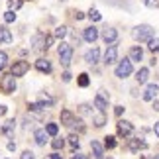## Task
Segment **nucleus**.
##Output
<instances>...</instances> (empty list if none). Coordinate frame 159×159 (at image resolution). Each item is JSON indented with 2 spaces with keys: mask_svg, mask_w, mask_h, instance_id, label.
I'll return each mask as SVG.
<instances>
[{
  "mask_svg": "<svg viewBox=\"0 0 159 159\" xmlns=\"http://www.w3.org/2000/svg\"><path fill=\"white\" fill-rule=\"evenodd\" d=\"M47 138H49V134H47L43 128H41V130H35V134H34V139H35V143H38V145H45L47 143Z\"/></svg>",
  "mask_w": 159,
  "mask_h": 159,
  "instance_id": "nucleus-14",
  "label": "nucleus"
},
{
  "mask_svg": "<svg viewBox=\"0 0 159 159\" xmlns=\"http://www.w3.org/2000/svg\"><path fill=\"white\" fill-rule=\"evenodd\" d=\"M47 159H61V155H57V153H51V155H47Z\"/></svg>",
  "mask_w": 159,
  "mask_h": 159,
  "instance_id": "nucleus-46",
  "label": "nucleus"
},
{
  "mask_svg": "<svg viewBox=\"0 0 159 159\" xmlns=\"http://www.w3.org/2000/svg\"><path fill=\"white\" fill-rule=\"evenodd\" d=\"M75 18H77V20H83L84 14H83V12H75Z\"/></svg>",
  "mask_w": 159,
  "mask_h": 159,
  "instance_id": "nucleus-42",
  "label": "nucleus"
},
{
  "mask_svg": "<svg viewBox=\"0 0 159 159\" xmlns=\"http://www.w3.org/2000/svg\"><path fill=\"white\" fill-rule=\"evenodd\" d=\"M102 39H104L108 45H112V43H116V41H118V32H116V30H112V28H106L104 32H102Z\"/></svg>",
  "mask_w": 159,
  "mask_h": 159,
  "instance_id": "nucleus-11",
  "label": "nucleus"
},
{
  "mask_svg": "<svg viewBox=\"0 0 159 159\" xmlns=\"http://www.w3.org/2000/svg\"><path fill=\"white\" fill-rule=\"evenodd\" d=\"M51 145H53V149H61V148H63V145H65V139L63 138H57V139H53V142H51Z\"/></svg>",
  "mask_w": 159,
  "mask_h": 159,
  "instance_id": "nucleus-32",
  "label": "nucleus"
},
{
  "mask_svg": "<svg viewBox=\"0 0 159 159\" xmlns=\"http://www.w3.org/2000/svg\"><path fill=\"white\" fill-rule=\"evenodd\" d=\"M143 59V51H142V47H132L130 49V61L134 63V61H142Z\"/></svg>",
  "mask_w": 159,
  "mask_h": 159,
  "instance_id": "nucleus-18",
  "label": "nucleus"
},
{
  "mask_svg": "<svg viewBox=\"0 0 159 159\" xmlns=\"http://www.w3.org/2000/svg\"><path fill=\"white\" fill-rule=\"evenodd\" d=\"M159 93V87L157 84H148V89L143 90V100H153Z\"/></svg>",
  "mask_w": 159,
  "mask_h": 159,
  "instance_id": "nucleus-15",
  "label": "nucleus"
},
{
  "mask_svg": "<svg viewBox=\"0 0 159 159\" xmlns=\"http://www.w3.org/2000/svg\"><path fill=\"white\" fill-rule=\"evenodd\" d=\"M153 132H155V136L159 138V122H155V126H153Z\"/></svg>",
  "mask_w": 159,
  "mask_h": 159,
  "instance_id": "nucleus-41",
  "label": "nucleus"
},
{
  "mask_svg": "<svg viewBox=\"0 0 159 159\" xmlns=\"http://www.w3.org/2000/svg\"><path fill=\"white\" fill-rule=\"evenodd\" d=\"M71 79H73V75H71L69 71H67V73H63V81H65V83H69Z\"/></svg>",
  "mask_w": 159,
  "mask_h": 159,
  "instance_id": "nucleus-38",
  "label": "nucleus"
},
{
  "mask_svg": "<svg viewBox=\"0 0 159 159\" xmlns=\"http://www.w3.org/2000/svg\"><path fill=\"white\" fill-rule=\"evenodd\" d=\"M0 43H12V34L4 26H0Z\"/></svg>",
  "mask_w": 159,
  "mask_h": 159,
  "instance_id": "nucleus-20",
  "label": "nucleus"
},
{
  "mask_svg": "<svg viewBox=\"0 0 159 159\" xmlns=\"http://www.w3.org/2000/svg\"><path fill=\"white\" fill-rule=\"evenodd\" d=\"M6 110H8V108H6L4 104H0V116H4V114H6Z\"/></svg>",
  "mask_w": 159,
  "mask_h": 159,
  "instance_id": "nucleus-44",
  "label": "nucleus"
},
{
  "mask_svg": "<svg viewBox=\"0 0 159 159\" xmlns=\"http://www.w3.org/2000/svg\"><path fill=\"white\" fill-rule=\"evenodd\" d=\"M75 116H73V112L71 110H61V124L63 126H67V128H71L73 124H75Z\"/></svg>",
  "mask_w": 159,
  "mask_h": 159,
  "instance_id": "nucleus-12",
  "label": "nucleus"
},
{
  "mask_svg": "<svg viewBox=\"0 0 159 159\" xmlns=\"http://www.w3.org/2000/svg\"><path fill=\"white\" fill-rule=\"evenodd\" d=\"M148 79H149V69L148 67H142V69L138 71V75H136V81L139 84H143V83H148Z\"/></svg>",
  "mask_w": 159,
  "mask_h": 159,
  "instance_id": "nucleus-17",
  "label": "nucleus"
},
{
  "mask_svg": "<svg viewBox=\"0 0 159 159\" xmlns=\"http://www.w3.org/2000/svg\"><path fill=\"white\" fill-rule=\"evenodd\" d=\"M90 148H93V153H94V157L96 159H102V153H104V148H102V145L98 143V142H90Z\"/></svg>",
  "mask_w": 159,
  "mask_h": 159,
  "instance_id": "nucleus-21",
  "label": "nucleus"
},
{
  "mask_svg": "<svg viewBox=\"0 0 159 159\" xmlns=\"http://www.w3.org/2000/svg\"><path fill=\"white\" fill-rule=\"evenodd\" d=\"M148 143L142 142V139H132L130 142V151H139V149H145Z\"/></svg>",
  "mask_w": 159,
  "mask_h": 159,
  "instance_id": "nucleus-22",
  "label": "nucleus"
},
{
  "mask_svg": "<svg viewBox=\"0 0 159 159\" xmlns=\"http://www.w3.org/2000/svg\"><path fill=\"white\" fill-rule=\"evenodd\" d=\"M32 49L34 51H43V49H47V35L45 34H35L34 35V39H32Z\"/></svg>",
  "mask_w": 159,
  "mask_h": 159,
  "instance_id": "nucleus-5",
  "label": "nucleus"
},
{
  "mask_svg": "<svg viewBox=\"0 0 159 159\" xmlns=\"http://www.w3.org/2000/svg\"><path fill=\"white\" fill-rule=\"evenodd\" d=\"M89 18H90L93 22H100V18H102V16H100V12H98V10H94V8H93V10L89 12Z\"/></svg>",
  "mask_w": 159,
  "mask_h": 159,
  "instance_id": "nucleus-29",
  "label": "nucleus"
},
{
  "mask_svg": "<svg viewBox=\"0 0 159 159\" xmlns=\"http://www.w3.org/2000/svg\"><path fill=\"white\" fill-rule=\"evenodd\" d=\"M153 110H155V112H159V100H155V98H153Z\"/></svg>",
  "mask_w": 159,
  "mask_h": 159,
  "instance_id": "nucleus-43",
  "label": "nucleus"
},
{
  "mask_svg": "<svg viewBox=\"0 0 159 159\" xmlns=\"http://www.w3.org/2000/svg\"><path fill=\"white\" fill-rule=\"evenodd\" d=\"M67 34H69V28H67V26H59L57 30H55V38H57V39H63Z\"/></svg>",
  "mask_w": 159,
  "mask_h": 159,
  "instance_id": "nucleus-24",
  "label": "nucleus"
},
{
  "mask_svg": "<svg viewBox=\"0 0 159 159\" xmlns=\"http://www.w3.org/2000/svg\"><path fill=\"white\" fill-rule=\"evenodd\" d=\"M116 126H118V136H122V138H128V136L134 134V126L130 122H126V120H120Z\"/></svg>",
  "mask_w": 159,
  "mask_h": 159,
  "instance_id": "nucleus-8",
  "label": "nucleus"
},
{
  "mask_svg": "<svg viewBox=\"0 0 159 159\" xmlns=\"http://www.w3.org/2000/svg\"><path fill=\"white\" fill-rule=\"evenodd\" d=\"M57 53H59V59H61V65L63 67H69L71 65V59H73V45L69 43H63L57 47Z\"/></svg>",
  "mask_w": 159,
  "mask_h": 159,
  "instance_id": "nucleus-2",
  "label": "nucleus"
},
{
  "mask_svg": "<svg viewBox=\"0 0 159 159\" xmlns=\"http://www.w3.org/2000/svg\"><path fill=\"white\" fill-rule=\"evenodd\" d=\"M20 159H35V157H34V153H32V151H24Z\"/></svg>",
  "mask_w": 159,
  "mask_h": 159,
  "instance_id": "nucleus-36",
  "label": "nucleus"
},
{
  "mask_svg": "<svg viewBox=\"0 0 159 159\" xmlns=\"http://www.w3.org/2000/svg\"><path fill=\"white\" fill-rule=\"evenodd\" d=\"M104 148L106 149H114L116 148V138L114 136H106L104 138Z\"/></svg>",
  "mask_w": 159,
  "mask_h": 159,
  "instance_id": "nucleus-25",
  "label": "nucleus"
},
{
  "mask_svg": "<svg viewBox=\"0 0 159 159\" xmlns=\"http://www.w3.org/2000/svg\"><path fill=\"white\" fill-rule=\"evenodd\" d=\"M108 159H110V157H108Z\"/></svg>",
  "mask_w": 159,
  "mask_h": 159,
  "instance_id": "nucleus-47",
  "label": "nucleus"
},
{
  "mask_svg": "<svg viewBox=\"0 0 159 159\" xmlns=\"http://www.w3.org/2000/svg\"><path fill=\"white\" fill-rule=\"evenodd\" d=\"M98 59H100V49H98V47L89 49L87 55H84V61H87L89 65H96V63H98Z\"/></svg>",
  "mask_w": 159,
  "mask_h": 159,
  "instance_id": "nucleus-10",
  "label": "nucleus"
},
{
  "mask_svg": "<svg viewBox=\"0 0 159 159\" xmlns=\"http://www.w3.org/2000/svg\"><path fill=\"white\" fill-rule=\"evenodd\" d=\"M69 145H71L73 149H77V148H79V136L71 134V136H69Z\"/></svg>",
  "mask_w": 159,
  "mask_h": 159,
  "instance_id": "nucleus-30",
  "label": "nucleus"
},
{
  "mask_svg": "<svg viewBox=\"0 0 159 159\" xmlns=\"http://www.w3.org/2000/svg\"><path fill=\"white\" fill-rule=\"evenodd\" d=\"M116 61H118V47L112 43L106 49V53H104V63L106 65H112V63H116Z\"/></svg>",
  "mask_w": 159,
  "mask_h": 159,
  "instance_id": "nucleus-9",
  "label": "nucleus"
},
{
  "mask_svg": "<svg viewBox=\"0 0 159 159\" xmlns=\"http://www.w3.org/2000/svg\"><path fill=\"white\" fill-rule=\"evenodd\" d=\"M148 43H149V49L153 51V53H155V51H159V38H155V39L151 38V39L148 41Z\"/></svg>",
  "mask_w": 159,
  "mask_h": 159,
  "instance_id": "nucleus-28",
  "label": "nucleus"
},
{
  "mask_svg": "<svg viewBox=\"0 0 159 159\" xmlns=\"http://www.w3.org/2000/svg\"><path fill=\"white\" fill-rule=\"evenodd\" d=\"M89 83H90V79L87 73H81L79 75V87H89Z\"/></svg>",
  "mask_w": 159,
  "mask_h": 159,
  "instance_id": "nucleus-27",
  "label": "nucleus"
},
{
  "mask_svg": "<svg viewBox=\"0 0 159 159\" xmlns=\"http://www.w3.org/2000/svg\"><path fill=\"white\" fill-rule=\"evenodd\" d=\"M83 38H84V41H89V43H94V41L98 39V30H96L94 26L87 28V30H84V34H83Z\"/></svg>",
  "mask_w": 159,
  "mask_h": 159,
  "instance_id": "nucleus-13",
  "label": "nucleus"
},
{
  "mask_svg": "<svg viewBox=\"0 0 159 159\" xmlns=\"http://www.w3.org/2000/svg\"><path fill=\"white\" fill-rule=\"evenodd\" d=\"M108 93H104V90H100L98 94H96V98H94V108H98V112H106V108H108Z\"/></svg>",
  "mask_w": 159,
  "mask_h": 159,
  "instance_id": "nucleus-6",
  "label": "nucleus"
},
{
  "mask_svg": "<svg viewBox=\"0 0 159 159\" xmlns=\"http://www.w3.org/2000/svg\"><path fill=\"white\" fill-rule=\"evenodd\" d=\"M22 4H24V0H8V6H10V10H18Z\"/></svg>",
  "mask_w": 159,
  "mask_h": 159,
  "instance_id": "nucleus-31",
  "label": "nucleus"
},
{
  "mask_svg": "<svg viewBox=\"0 0 159 159\" xmlns=\"http://www.w3.org/2000/svg\"><path fill=\"white\" fill-rule=\"evenodd\" d=\"M132 38L136 41H149L151 38H153V28L148 26V24H142V26H136L132 30Z\"/></svg>",
  "mask_w": 159,
  "mask_h": 159,
  "instance_id": "nucleus-1",
  "label": "nucleus"
},
{
  "mask_svg": "<svg viewBox=\"0 0 159 159\" xmlns=\"http://www.w3.org/2000/svg\"><path fill=\"white\" fill-rule=\"evenodd\" d=\"M14 130H16V122L14 120H8L4 124V128H2V134H4V136H8V138H12V136H14Z\"/></svg>",
  "mask_w": 159,
  "mask_h": 159,
  "instance_id": "nucleus-19",
  "label": "nucleus"
},
{
  "mask_svg": "<svg viewBox=\"0 0 159 159\" xmlns=\"http://www.w3.org/2000/svg\"><path fill=\"white\" fill-rule=\"evenodd\" d=\"M8 149L14 151V149H16V143H14V142H8Z\"/></svg>",
  "mask_w": 159,
  "mask_h": 159,
  "instance_id": "nucleus-45",
  "label": "nucleus"
},
{
  "mask_svg": "<svg viewBox=\"0 0 159 159\" xmlns=\"http://www.w3.org/2000/svg\"><path fill=\"white\" fill-rule=\"evenodd\" d=\"M0 89H2L4 94H12L16 90V77L12 75V73H8V75L2 77V83H0Z\"/></svg>",
  "mask_w": 159,
  "mask_h": 159,
  "instance_id": "nucleus-3",
  "label": "nucleus"
},
{
  "mask_svg": "<svg viewBox=\"0 0 159 159\" xmlns=\"http://www.w3.org/2000/svg\"><path fill=\"white\" fill-rule=\"evenodd\" d=\"M93 122H94V126H96V128H102V126L106 124V116H104V112L93 114Z\"/></svg>",
  "mask_w": 159,
  "mask_h": 159,
  "instance_id": "nucleus-23",
  "label": "nucleus"
},
{
  "mask_svg": "<svg viewBox=\"0 0 159 159\" xmlns=\"http://www.w3.org/2000/svg\"><path fill=\"white\" fill-rule=\"evenodd\" d=\"M122 112H124V108H122V106H116V108H114V114L118 116V118L122 116Z\"/></svg>",
  "mask_w": 159,
  "mask_h": 159,
  "instance_id": "nucleus-39",
  "label": "nucleus"
},
{
  "mask_svg": "<svg viewBox=\"0 0 159 159\" xmlns=\"http://www.w3.org/2000/svg\"><path fill=\"white\" fill-rule=\"evenodd\" d=\"M73 159H89V155H83V153H75Z\"/></svg>",
  "mask_w": 159,
  "mask_h": 159,
  "instance_id": "nucleus-40",
  "label": "nucleus"
},
{
  "mask_svg": "<svg viewBox=\"0 0 159 159\" xmlns=\"http://www.w3.org/2000/svg\"><path fill=\"white\" fill-rule=\"evenodd\" d=\"M45 132L49 134V136L55 138V136H57V132H59V126H57V124H47V126H45Z\"/></svg>",
  "mask_w": 159,
  "mask_h": 159,
  "instance_id": "nucleus-26",
  "label": "nucleus"
},
{
  "mask_svg": "<svg viewBox=\"0 0 159 159\" xmlns=\"http://www.w3.org/2000/svg\"><path fill=\"white\" fill-rule=\"evenodd\" d=\"M132 71H134V67H132V61L130 59H124V61H120V63L116 65V77H120V79L130 77Z\"/></svg>",
  "mask_w": 159,
  "mask_h": 159,
  "instance_id": "nucleus-4",
  "label": "nucleus"
},
{
  "mask_svg": "<svg viewBox=\"0 0 159 159\" xmlns=\"http://www.w3.org/2000/svg\"><path fill=\"white\" fill-rule=\"evenodd\" d=\"M28 71H30V63H28V61H16V63L12 65V71L10 73L14 77H24Z\"/></svg>",
  "mask_w": 159,
  "mask_h": 159,
  "instance_id": "nucleus-7",
  "label": "nucleus"
},
{
  "mask_svg": "<svg viewBox=\"0 0 159 159\" xmlns=\"http://www.w3.org/2000/svg\"><path fill=\"white\" fill-rule=\"evenodd\" d=\"M6 61H8V55H6L4 51H0V71L6 67Z\"/></svg>",
  "mask_w": 159,
  "mask_h": 159,
  "instance_id": "nucleus-34",
  "label": "nucleus"
},
{
  "mask_svg": "<svg viewBox=\"0 0 159 159\" xmlns=\"http://www.w3.org/2000/svg\"><path fill=\"white\" fill-rule=\"evenodd\" d=\"M14 20H16V14H14V12H12V10H8V12H6V14H4V22L12 24Z\"/></svg>",
  "mask_w": 159,
  "mask_h": 159,
  "instance_id": "nucleus-33",
  "label": "nucleus"
},
{
  "mask_svg": "<svg viewBox=\"0 0 159 159\" xmlns=\"http://www.w3.org/2000/svg\"><path fill=\"white\" fill-rule=\"evenodd\" d=\"M35 69L39 73H51V63L47 59H38L35 61Z\"/></svg>",
  "mask_w": 159,
  "mask_h": 159,
  "instance_id": "nucleus-16",
  "label": "nucleus"
},
{
  "mask_svg": "<svg viewBox=\"0 0 159 159\" xmlns=\"http://www.w3.org/2000/svg\"><path fill=\"white\" fill-rule=\"evenodd\" d=\"M81 112H83L84 116H93V110H90L89 104H83V106H81Z\"/></svg>",
  "mask_w": 159,
  "mask_h": 159,
  "instance_id": "nucleus-35",
  "label": "nucleus"
},
{
  "mask_svg": "<svg viewBox=\"0 0 159 159\" xmlns=\"http://www.w3.org/2000/svg\"><path fill=\"white\" fill-rule=\"evenodd\" d=\"M143 4L149 6V8H155V6H157V0H143Z\"/></svg>",
  "mask_w": 159,
  "mask_h": 159,
  "instance_id": "nucleus-37",
  "label": "nucleus"
}]
</instances>
